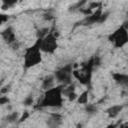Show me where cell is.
<instances>
[{
	"mask_svg": "<svg viewBox=\"0 0 128 128\" xmlns=\"http://www.w3.org/2000/svg\"><path fill=\"white\" fill-rule=\"evenodd\" d=\"M61 124V116L56 113H52L50 118L47 120V125L49 128H58Z\"/></svg>",
	"mask_w": 128,
	"mask_h": 128,
	"instance_id": "obj_7",
	"label": "cell"
},
{
	"mask_svg": "<svg viewBox=\"0 0 128 128\" xmlns=\"http://www.w3.org/2000/svg\"><path fill=\"white\" fill-rule=\"evenodd\" d=\"M77 101L79 104H83V105H86L88 103V91H84L82 92L78 98H77Z\"/></svg>",
	"mask_w": 128,
	"mask_h": 128,
	"instance_id": "obj_12",
	"label": "cell"
},
{
	"mask_svg": "<svg viewBox=\"0 0 128 128\" xmlns=\"http://www.w3.org/2000/svg\"><path fill=\"white\" fill-rule=\"evenodd\" d=\"M72 72H73V67H72V65L68 64V65L62 67L60 70L55 72V78L57 79V81L62 82L65 85L71 84L70 79H71V76H73Z\"/></svg>",
	"mask_w": 128,
	"mask_h": 128,
	"instance_id": "obj_6",
	"label": "cell"
},
{
	"mask_svg": "<svg viewBox=\"0 0 128 128\" xmlns=\"http://www.w3.org/2000/svg\"><path fill=\"white\" fill-rule=\"evenodd\" d=\"M33 101H34L33 97H32V96H28V97H26V98L24 99V104H25V105H31V104L33 103Z\"/></svg>",
	"mask_w": 128,
	"mask_h": 128,
	"instance_id": "obj_15",
	"label": "cell"
},
{
	"mask_svg": "<svg viewBox=\"0 0 128 128\" xmlns=\"http://www.w3.org/2000/svg\"><path fill=\"white\" fill-rule=\"evenodd\" d=\"M121 110H122V105H114V106L109 107L106 110V113L108 114L109 118H115V117H117L119 115Z\"/></svg>",
	"mask_w": 128,
	"mask_h": 128,
	"instance_id": "obj_10",
	"label": "cell"
},
{
	"mask_svg": "<svg viewBox=\"0 0 128 128\" xmlns=\"http://www.w3.org/2000/svg\"><path fill=\"white\" fill-rule=\"evenodd\" d=\"M94 59L91 58L86 64H83L82 67L78 70H73L72 75L82 84H88L91 79L92 70L94 67Z\"/></svg>",
	"mask_w": 128,
	"mask_h": 128,
	"instance_id": "obj_3",
	"label": "cell"
},
{
	"mask_svg": "<svg viewBox=\"0 0 128 128\" xmlns=\"http://www.w3.org/2000/svg\"><path fill=\"white\" fill-rule=\"evenodd\" d=\"M40 42L41 39L38 38V40L35 42V44L25 50L24 54V68L28 69L31 67L36 66L39 64L42 60L41 50H40Z\"/></svg>",
	"mask_w": 128,
	"mask_h": 128,
	"instance_id": "obj_2",
	"label": "cell"
},
{
	"mask_svg": "<svg viewBox=\"0 0 128 128\" xmlns=\"http://www.w3.org/2000/svg\"><path fill=\"white\" fill-rule=\"evenodd\" d=\"M107 128H115V125H110V126H108Z\"/></svg>",
	"mask_w": 128,
	"mask_h": 128,
	"instance_id": "obj_21",
	"label": "cell"
},
{
	"mask_svg": "<svg viewBox=\"0 0 128 128\" xmlns=\"http://www.w3.org/2000/svg\"><path fill=\"white\" fill-rule=\"evenodd\" d=\"M9 90H10V85H6V86L1 88L0 92H1V94H5V93H8Z\"/></svg>",
	"mask_w": 128,
	"mask_h": 128,
	"instance_id": "obj_18",
	"label": "cell"
},
{
	"mask_svg": "<svg viewBox=\"0 0 128 128\" xmlns=\"http://www.w3.org/2000/svg\"><path fill=\"white\" fill-rule=\"evenodd\" d=\"M113 78L121 86H123V87H127L128 86V75L127 74L115 73V74H113Z\"/></svg>",
	"mask_w": 128,
	"mask_h": 128,
	"instance_id": "obj_9",
	"label": "cell"
},
{
	"mask_svg": "<svg viewBox=\"0 0 128 128\" xmlns=\"http://www.w3.org/2000/svg\"><path fill=\"white\" fill-rule=\"evenodd\" d=\"M28 117H29V113H28L27 111H25V112L22 114V116L19 118V122H23V121H25Z\"/></svg>",
	"mask_w": 128,
	"mask_h": 128,
	"instance_id": "obj_17",
	"label": "cell"
},
{
	"mask_svg": "<svg viewBox=\"0 0 128 128\" xmlns=\"http://www.w3.org/2000/svg\"><path fill=\"white\" fill-rule=\"evenodd\" d=\"M2 37H3V39H4L9 45L13 44V43L16 41V39H15V34H14L13 30H12L10 27L7 28L5 31L2 32Z\"/></svg>",
	"mask_w": 128,
	"mask_h": 128,
	"instance_id": "obj_8",
	"label": "cell"
},
{
	"mask_svg": "<svg viewBox=\"0 0 128 128\" xmlns=\"http://www.w3.org/2000/svg\"><path fill=\"white\" fill-rule=\"evenodd\" d=\"M0 18H1V23H2V24L5 23V22L8 20V16H6V15H1Z\"/></svg>",
	"mask_w": 128,
	"mask_h": 128,
	"instance_id": "obj_20",
	"label": "cell"
},
{
	"mask_svg": "<svg viewBox=\"0 0 128 128\" xmlns=\"http://www.w3.org/2000/svg\"><path fill=\"white\" fill-rule=\"evenodd\" d=\"M78 98V95L76 94V92L74 91V92H72L69 96H68V99L70 100V101H73V100H75V99H77Z\"/></svg>",
	"mask_w": 128,
	"mask_h": 128,
	"instance_id": "obj_19",
	"label": "cell"
},
{
	"mask_svg": "<svg viewBox=\"0 0 128 128\" xmlns=\"http://www.w3.org/2000/svg\"><path fill=\"white\" fill-rule=\"evenodd\" d=\"M8 102H9L8 97H6V96H1V97H0V104H1V105L8 104Z\"/></svg>",
	"mask_w": 128,
	"mask_h": 128,
	"instance_id": "obj_16",
	"label": "cell"
},
{
	"mask_svg": "<svg viewBox=\"0 0 128 128\" xmlns=\"http://www.w3.org/2000/svg\"><path fill=\"white\" fill-rule=\"evenodd\" d=\"M57 49V38L54 36L53 32H49L40 42V50L46 53H53Z\"/></svg>",
	"mask_w": 128,
	"mask_h": 128,
	"instance_id": "obj_5",
	"label": "cell"
},
{
	"mask_svg": "<svg viewBox=\"0 0 128 128\" xmlns=\"http://www.w3.org/2000/svg\"><path fill=\"white\" fill-rule=\"evenodd\" d=\"M19 115H18V113L17 112H13V113H11V114H9L8 116H7V122H9V123H12V122H15V121H17V120H19Z\"/></svg>",
	"mask_w": 128,
	"mask_h": 128,
	"instance_id": "obj_13",
	"label": "cell"
},
{
	"mask_svg": "<svg viewBox=\"0 0 128 128\" xmlns=\"http://www.w3.org/2000/svg\"><path fill=\"white\" fill-rule=\"evenodd\" d=\"M86 111L88 113H94L96 111V106L93 104H86Z\"/></svg>",
	"mask_w": 128,
	"mask_h": 128,
	"instance_id": "obj_14",
	"label": "cell"
},
{
	"mask_svg": "<svg viewBox=\"0 0 128 128\" xmlns=\"http://www.w3.org/2000/svg\"><path fill=\"white\" fill-rule=\"evenodd\" d=\"M109 40L113 42L116 48H121L128 43V31L125 27L120 26L115 32L109 35Z\"/></svg>",
	"mask_w": 128,
	"mask_h": 128,
	"instance_id": "obj_4",
	"label": "cell"
},
{
	"mask_svg": "<svg viewBox=\"0 0 128 128\" xmlns=\"http://www.w3.org/2000/svg\"><path fill=\"white\" fill-rule=\"evenodd\" d=\"M62 87H53L47 91H45L43 99L40 103L42 107H61L62 106Z\"/></svg>",
	"mask_w": 128,
	"mask_h": 128,
	"instance_id": "obj_1",
	"label": "cell"
},
{
	"mask_svg": "<svg viewBox=\"0 0 128 128\" xmlns=\"http://www.w3.org/2000/svg\"><path fill=\"white\" fill-rule=\"evenodd\" d=\"M54 87V77L50 76V77H47L45 80H43V83H42V88L47 91L51 88Z\"/></svg>",
	"mask_w": 128,
	"mask_h": 128,
	"instance_id": "obj_11",
	"label": "cell"
}]
</instances>
